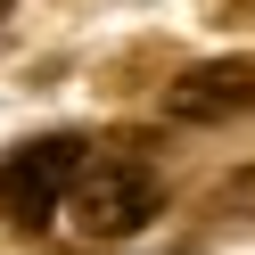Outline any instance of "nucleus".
Returning a JSON list of instances; mask_svg holds the SVG:
<instances>
[{
    "label": "nucleus",
    "mask_w": 255,
    "mask_h": 255,
    "mask_svg": "<svg viewBox=\"0 0 255 255\" xmlns=\"http://www.w3.org/2000/svg\"><path fill=\"white\" fill-rule=\"evenodd\" d=\"M165 214V181L140 148H83L66 198H58V222H66L83 247H124L148 222Z\"/></svg>",
    "instance_id": "nucleus-1"
},
{
    "label": "nucleus",
    "mask_w": 255,
    "mask_h": 255,
    "mask_svg": "<svg viewBox=\"0 0 255 255\" xmlns=\"http://www.w3.org/2000/svg\"><path fill=\"white\" fill-rule=\"evenodd\" d=\"M83 148L91 140H74V132H41V140H25V148H8L0 156V222H8V231L58 222V198H66Z\"/></svg>",
    "instance_id": "nucleus-2"
},
{
    "label": "nucleus",
    "mask_w": 255,
    "mask_h": 255,
    "mask_svg": "<svg viewBox=\"0 0 255 255\" xmlns=\"http://www.w3.org/2000/svg\"><path fill=\"white\" fill-rule=\"evenodd\" d=\"M198 17L214 25V33H247V25H255V0H198Z\"/></svg>",
    "instance_id": "nucleus-4"
},
{
    "label": "nucleus",
    "mask_w": 255,
    "mask_h": 255,
    "mask_svg": "<svg viewBox=\"0 0 255 255\" xmlns=\"http://www.w3.org/2000/svg\"><path fill=\"white\" fill-rule=\"evenodd\" d=\"M255 107V58H214V66H189L181 83L165 91L173 124H231Z\"/></svg>",
    "instance_id": "nucleus-3"
},
{
    "label": "nucleus",
    "mask_w": 255,
    "mask_h": 255,
    "mask_svg": "<svg viewBox=\"0 0 255 255\" xmlns=\"http://www.w3.org/2000/svg\"><path fill=\"white\" fill-rule=\"evenodd\" d=\"M8 8H17V0H0V25H8Z\"/></svg>",
    "instance_id": "nucleus-5"
}]
</instances>
